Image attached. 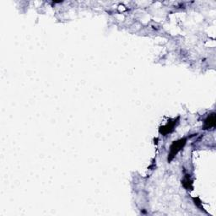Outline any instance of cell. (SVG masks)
Returning a JSON list of instances; mask_svg holds the SVG:
<instances>
[{
  "label": "cell",
  "instance_id": "cell-2",
  "mask_svg": "<svg viewBox=\"0 0 216 216\" xmlns=\"http://www.w3.org/2000/svg\"><path fill=\"white\" fill-rule=\"evenodd\" d=\"M214 123H215V117H214V114H212L210 117H208V119L205 121V127L206 128L213 127V126H214Z\"/></svg>",
  "mask_w": 216,
  "mask_h": 216
},
{
  "label": "cell",
  "instance_id": "cell-1",
  "mask_svg": "<svg viewBox=\"0 0 216 216\" xmlns=\"http://www.w3.org/2000/svg\"><path fill=\"white\" fill-rule=\"evenodd\" d=\"M185 144V140L183 139H181V140H179V141L177 142H175L172 145H171V154H170V155H171V158H170V160L172 159V157H173L174 155H176V153L178 152L179 150L181 149V148L183 145Z\"/></svg>",
  "mask_w": 216,
  "mask_h": 216
}]
</instances>
